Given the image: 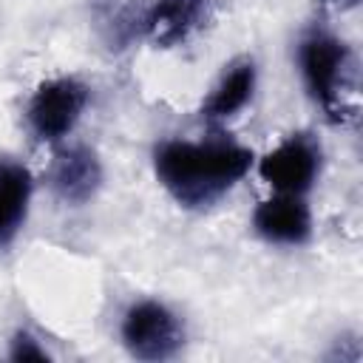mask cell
Segmentation results:
<instances>
[{"label": "cell", "instance_id": "obj_1", "mask_svg": "<svg viewBox=\"0 0 363 363\" xmlns=\"http://www.w3.org/2000/svg\"><path fill=\"white\" fill-rule=\"evenodd\" d=\"M250 164L252 150L230 139H170L162 142L153 156L156 179L187 210L213 207L247 176Z\"/></svg>", "mask_w": 363, "mask_h": 363}, {"label": "cell", "instance_id": "obj_2", "mask_svg": "<svg viewBox=\"0 0 363 363\" xmlns=\"http://www.w3.org/2000/svg\"><path fill=\"white\" fill-rule=\"evenodd\" d=\"M298 60L306 91L329 113V119L343 122L346 116H354V108L349 105L354 88V62L349 45L335 34L315 31L301 43Z\"/></svg>", "mask_w": 363, "mask_h": 363}, {"label": "cell", "instance_id": "obj_3", "mask_svg": "<svg viewBox=\"0 0 363 363\" xmlns=\"http://www.w3.org/2000/svg\"><path fill=\"white\" fill-rule=\"evenodd\" d=\"M122 343L136 360L159 363L182 349L184 329L164 303L139 301L122 318Z\"/></svg>", "mask_w": 363, "mask_h": 363}, {"label": "cell", "instance_id": "obj_4", "mask_svg": "<svg viewBox=\"0 0 363 363\" xmlns=\"http://www.w3.org/2000/svg\"><path fill=\"white\" fill-rule=\"evenodd\" d=\"M85 105H88V85L74 77H57L43 82L31 94L26 119L40 142H57L77 125Z\"/></svg>", "mask_w": 363, "mask_h": 363}, {"label": "cell", "instance_id": "obj_5", "mask_svg": "<svg viewBox=\"0 0 363 363\" xmlns=\"http://www.w3.org/2000/svg\"><path fill=\"white\" fill-rule=\"evenodd\" d=\"M258 173L278 193L303 196L320 173V145L309 133H292L258 162Z\"/></svg>", "mask_w": 363, "mask_h": 363}, {"label": "cell", "instance_id": "obj_6", "mask_svg": "<svg viewBox=\"0 0 363 363\" xmlns=\"http://www.w3.org/2000/svg\"><path fill=\"white\" fill-rule=\"evenodd\" d=\"M48 184L65 204H85L96 196L102 184V164L96 153L85 145H68L60 147L48 167Z\"/></svg>", "mask_w": 363, "mask_h": 363}, {"label": "cell", "instance_id": "obj_7", "mask_svg": "<svg viewBox=\"0 0 363 363\" xmlns=\"http://www.w3.org/2000/svg\"><path fill=\"white\" fill-rule=\"evenodd\" d=\"M252 227L272 244H303L312 235V213L301 196L281 193L255 207Z\"/></svg>", "mask_w": 363, "mask_h": 363}, {"label": "cell", "instance_id": "obj_8", "mask_svg": "<svg viewBox=\"0 0 363 363\" xmlns=\"http://www.w3.org/2000/svg\"><path fill=\"white\" fill-rule=\"evenodd\" d=\"M207 9L210 0H156L142 17V31L153 45L170 48L207 20Z\"/></svg>", "mask_w": 363, "mask_h": 363}, {"label": "cell", "instance_id": "obj_9", "mask_svg": "<svg viewBox=\"0 0 363 363\" xmlns=\"http://www.w3.org/2000/svg\"><path fill=\"white\" fill-rule=\"evenodd\" d=\"M31 201V173L11 159H0V250L20 233Z\"/></svg>", "mask_w": 363, "mask_h": 363}, {"label": "cell", "instance_id": "obj_10", "mask_svg": "<svg viewBox=\"0 0 363 363\" xmlns=\"http://www.w3.org/2000/svg\"><path fill=\"white\" fill-rule=\"evenodd\" d=\"M252 91H255V62L252 60H235L224 71V77L216 82L210 96L204 99L201 116L210 122L230 119L250 102Z\"/></svg>", "mask_w": 363, "mask_h": 363}, {"label": "cell", "instance_id": "obj_11", "mask_svg": "<svg viewBox=\"0 0 363 363\" xmlns=\"http://www.w3.org/2000/svg\"><path fill=\"white\" fill-rule=\"evenodd\" d=\"M9 357H11V360H48V352L40 346V340H37L34 335L17 332L14 340H11Z\"/></svg>", "mask_w": 363, "mask_h": 363}, {"label": "cell", "instance_id": "obj_12", "mask_svg": "<svg viewBox=\"0 0 363 363\" xmlns=\"http://www.w3.org/2000/svg\"><path fill=\"white\" fill-rule=\"evenodd\" d=\"M318 3H323V6H354L357 0H318Z\"/></svg>", "mask_w": 363, "mask_h": 363}]
</instances>
